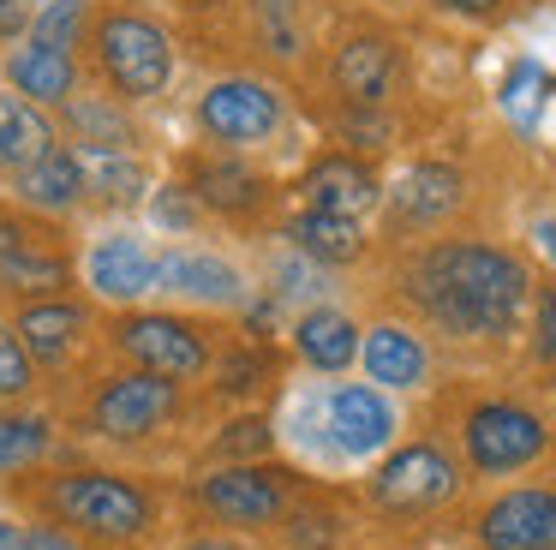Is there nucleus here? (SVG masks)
I'll use <instances>...</instances> for the list:
<instances>
[{"label": "nucleus", "instance_id": "obj_28", "mask_svg": "<svg viewBox=\"0 0 556 550\" xmlns=\"http://www.w3.org/2000/svg\"><path fill=\"white\" fill-rule=\"evenodd\" d=\"M544 96H551V72H544L539 60H520V66H508V78H503V108L520 120V126H532V120H539Z\"/></svg>", "mask_w": 556, "mask_h": 550}, {"label": "nucleus", "instance_id": "obj_24", "mask_svg": "<svg viewBox=\"0 0 556 550\" xmlns=\"http://www.w3.org/2000/svg\"><path fill=\"white\" fill-rule=\"evenodd\" d=\"M78 162H85V198L114 203V210L138 203L144 186H150L144 167H138V155H126V150H85Z\"/></svg>", "mask_w": 556, "mask_h": 550}, {"label": "nucleus", "instance_id": "obj_7", "mask_svg": "<svg viewBox=\"0 0 556 550\" xmlns=\"http://www.w3.org/2000/svg\"><path fill=\"white\" fill-rule=\"evenodd\" d=\"M198 120L216 143H257L281 126V96L257 78H222L204 90Z\"/></svg>", "mask_w": 556, "mask_h": 550}, {"label": "nucleus", "instance_id": "obj_30", "mask_svg": "<svg viewBox=\"0 0 556 550\" xmlns=\"http://www.w3.org/2000/svg\"><path fill=\"white\" fill-rule=\"evenodd\" d=\"M73 126L85 132L97 150H126V143H132L126 114H114V108H102V102H73Z\"/></svg>", "mask_w": 556, "mask_h": 550}, {"label": "nucleus", "instance_id": "obj_42", "mask_svg": "<svg viewBox=\"0 0 556 550\" xmlns=\"http://www.w3.org/2000/svg\"><path fill=\"white\" fill-rule=\"evenodd\" d=\"M186 550H240V545H222V538H198V545H186Z\"/></svg>", "mask_w": 556, "mask_h": 550}, {"label": "nucleus", "instance_id": "obj_38", "mask_svg": "<svg viewBox=\"0 0 556 550\" xmlns=\"http://www.w3.org/2000/svg\"><path fill=\"white\" fill-rule=\"evenodd\" d=\"M25 550H78L66 533H25Z\"/></svg>", "mask_w": 556, "mask_h": 550}, {"label": "nucleus", "instance_id": "obj_6", "mask_svg": "<svg viewBox=\"0 0 556 550\" xmlns=\"http://www.w3.org/2000/svg\"><path fill=\"white\" fill-rule=\"evenodd\" d=\"M114 341H121V353L132 359L138 371H156V377H198V371L210 365L204 353V335L192 329L186 317H162V311H138V317H126L121 329H114Z\"/></svg>", "mask_w": 556, "mask_h": 550}, {"label": "nucleus", "instance_id": "obj_34", "mask_svg": "<svg viewBox=\"0 0 556 550\" xmlns=\"http://www.w3.org/2000/svg\"><path fill=\"white\" fill-rule=\"evenodd\" d=\"M156 215H162V227H192L198 198H186V191H156Z\"/></svg>", "mask_w": 556, "mask_h": 550}, {"label": "nucleus", "instance_id": "obj_31", "mask_svg": "<svg viewBox=\"0 0 556 550\" xmlns=\"http://www.w3.org/2000/svg\"><path fill=\"white\" fill-rule=\"evenodd\" d=\"M30 389V353L13 329H0V395H25Z\"/></svg>", "mask_w": 556, "mask_h": 550}, {"label": "nucleus", "instance_id": "obj_12", "mask_svg": "<svg viewBox=\"0 0 556 550\" xmlns=\"http://www.w3.org/2000/svg\"><path fill=\"white\" fill-rule=\"evenodd\" d=\"M66 275H73V270H66L61 251H49L25 222L0 215V287H13V293H42V299H49L54 287H66Z\"/></svg>", "mask_w": 556, "mask_h": 550}, {"label": "nucleus", "instance_id": "obj_18", "mask_svg": "<svg viewBox=\"0 0 556 550\" xmlns=\"http://www.w3.org/2000/svg\"><path fill=\"white\" fill-rule=\"evenodd\" d=\"M18 198H25L30 210L66 215L85 198V162H78V150H61V143H54L42 162H30L25 174H18Z\"/></svg>", "mask_w": 556, "mask_h": 550}, {"label": "nucleus", "instance_id": "obj_21", "mask_svg": "<svg viewBox=\"0 0 556 550\" xmlns=\"http://www.w3.org/2000/svg\"><path fill=\"white\" fill-rule=\"evenodd\" d=\"M7 78H13L18 96L30 102H73V84H78V66L73 54H54V48H13L7 54Z\"/></svg>", "mask_w": 556, "mask_h": 550}, {"label": "nucleus", "instance_id": "obj_39", "mask_svg": "<svg viewBox=\"0 0 556 550\" xmlns=\"http://www.w3.org/2000/svg\"><path fill=\"white\" fill-rule=\"evenodd\" d=\"M532 239H539V251H544V258L556 263V215H544V222L532 227Z\"/></svg>", "mask_w": 556, "mask_h": 550}, {"label": "nucleus", "instance_id": "obj_27", "mask_svg": "<svg viewBox=\"0 0 556 550\" xmlns=\"http://www.w3.org/2000/svg\"><path fill=\"white\" fill-rule=\"evenodd\" d=\"M78 30H85V0H42V12L30 18V42L54 54H73Z\"/></svg>", "mask_w": 556, "mask_h": 550}, {"label": "nucleus", "instance_id": "obj_2", "mask_svg": "<svg viewBox=\"0 0 556 550\" xmlns=\"http://www.w3.org/2000/svg\"><path fill=\"white\" fill-rule=\"evenodd\" d=\"M97 54H102V72H109V84L121 96H156L162 84H168L174 72V48L168 36L156 30L150 18H138V12H109V18L97 24Z\"/></svg>", "mask_w": 556, "mask_h": 550}, {"label": "nucleus", "instance_id": "obj_23", "mask_svg": "<svg viewBox=\"0 0 556 550\" xmlns=\"http://www.w3.org/2000/svg\"><path fill=\"white\" fill-rule=\"evenodd\" d=\"M389 78H395V48L383 36H359V42H348L336 54V84L353 102H377L389 90Z\"/></svg>", "mask_w": 556, "mask_h": 550}, {"label": "nucleus", "instance_id": "obj_10", "mask_svg": "<svg viewBox=\"0 0 556 550\" xmlns=\"http://www.w3.org/2000/svg\"><path fill=\"white\" fill-rule=\"evenodd\" d=\"M484 550H556V490H508L479 514Z\"/></svg>", "mask_w": 556, "mask_h": 550}, {"label": "nucleus", "instance_id": "obj_20", "mask_svg": "<svg viewBox=\"0 0 556 550\" xmlns=\"http://www.w3.org/2000/svg\"><path fill=\"white\" fill-rule=\"evenodd\" d=\"M293 347H300V359L312 371H348L353 359H359V329H353L341 311L317 305V311H305V317H300Z\"/></svg>", "mask_w": 556, "mask_h": 550}, {"label": "nucleus", "instance_id": "obj_36", "mask_svg": "<svg viewBox=\"0 0 556 550\" xmlns=\"http://www.w3.org/2000/svg\"><path fill=\"white\" fill-rule=\"evenodd\" d=\"M257 359H228V371H222V389L228 395H245V389H257Z\"/></svg>", "mask_w": 556, "mask_h": 550}, {"label": "nucleus", "instance_id": "obj_37", "mask_svg": "<svg viewBox=\"0 0 556 550\" xmlns=\"http://www.w3.org/2000/svg\"><path fill=\"white\" fill-rule=\"evenodd\" d=\"M25 30V0H0V36Z\"/></svg>", "mask_w": 556, "mask_h": 550}, {"label": "nucleus", "instance_id": "obj_5", "mask_svg": "<svg viewBox=\"0 0 556 550\" xmlns=\"http://www.w3.org/2000/svg\"><path fill=\"white\" fill-rule=\"evenodd\" d=\"M455 485H460V473L437 442H407V449H395L383 466H377L371 502L389 509V514H425V509H437V502L455 497Z\"/></svg>", "mask_w": 556, "mask_h": 550}, {"label": "nucleus", "instance_id": "obj_40", "mask_svg": "<svg viewBox=\"0 0 556 550\" xmlns=\"http://www.w3.org/2000/svg\"><path fill=\"white\" fill-rule=\"evenodd\" d=\"M0 550H25V526H13V521H0Z\"/></svg>", "mask_w": 556, "mask_h": 550}, {"label": "nucleus", "instance_id": "obj_9", "mask_svg": "<svg viewBox=\"0 0 556 550\" xmlns=\"http://www.w3.org/2000/svg\"><path fill=\"white\" fill-rule=\"evenodd\" d=\"M198 497H204V509L216 514V521L228 526H264L276 521L281 509H288V485H281V473H269V466H222V473H210L204 485H198Z\"/></svg>", "mask_w": 556, "mask_h": 550}, {"label": "nucleus", "instance_id": "obj_3", "mask_svg": "<svg viewBox=\"0 0 556 550\" xmlns=\"http://www.w3.org/2000/svg\"><path fill=\"white\" fill-rule=\"evenodd\" d=\"M54 514L102 538H132L150 526V497L114 473H66L54 485Z\"/></svg>", "mask_w": 556, "mask_h": 550}, {"label": "nucleus", "instance_id": "obj_25", "mask_svg": "<svg viewBox=\"0 0 556 550\" xmlns=\"http://www.w3.org/2000/svg\"><path fill=\"white\" fill-rule=\"evenodd\" d=\"M293 246L305 251L312 263H353L365 251V234L353 215H329V210H305L293 222Z\"/></svg>", "mask_w": 556, "mask_h": 550}, {"label": "nucleus", "instance_id": "obj_32", "mask_svg": "<svg viewBox=\"0 0 556 550\" xmlns=\"http://www.w3.org/2000/svg\"><path fill=\"white\" fill-rule=\"evenodd\" d=\"M276 293L281 299H312V293H324V275H317L312 270V263H281V270H276Z\"/></svg>", "mask_w": 556, "mask_h": 550}, {"label": "nucleus", "instance_id": "obj_13", "mask_svg": "<svg viewBox=\"0 0 556 550\" xmlns=\"http://www.w3.org/2000/svg\"><path fill=\"white\" fill-rule=\"evenodd\" d=\"M90 287H97L102 299H114V305L144 299V293H156V258L144 251V239L109 234L97 251H90Z\"/></svg>", "mask_w": 556, "mask_h": 550}, {"label": "nucleus", "instance_id": "obj_1", "mask_svg": "<svg viewBox=\"0 0 556 550\" xmlns=\"http://www.w3.org/2000/svg\"><path fill=\"white\" fill-rule=\"evenodd\" d=\"M413 299L448 335H508L527 305V270L496 246H437L413 270Z\"/></svg>", "mask_w": 556, "mask_h": 550}, {"label": "nucleus", "instance_id": "obj_29", "mask_svg": "<svg viewBox=\"0 0 556 550\" xmlns=\"http://www.w3.org/2000/svg\"><path fill=\"white\" fill-rule=\"evenodd\" d=\"M49 449V418H0V473H18Z\"/></svg>", "mask_w": 556, "mask_h": 550}, {"label": "nucleus", "instance_id": "obj_26", "mask_svg": "<svg viewBox=\"0 0 556 550\" xmlns=\"http://www.w3.org/2000/svg\"><path fill=\"white\" fill-rule=\"evenodd\" d=\"M198 198L210 203V210H257V203H264V179L252 174V167H233V162H216V167H204V174H198Z\"/></svg>", "mask_w": 556, "mask_h": 550}, {"label": "nucleus", "instance_id": "obj_41", "mask_svg": "<svg viewBox=\"0 0 556 550\" xmlns=\"http://www.w3.org/2000/svg\"><path fill=\"white\" fill-rule=\"evenodd\" d=\"M443 7H460V12H484V7H496V0H443Z\"/></svg>", "mask_w": 556, "mask_h": 550}, {"label": "nucleus", "instance_id": "obj_14", "mask_svg": "<svg viewBox=\"0 0 556 550\" xmlns=\"http://www.w3.org/2000/svg\"><path fill=\"white\" fill-rule=\"evenodd\" d=\"M156 287L204 299V305H233L240 299V270L210 258V251H168V258H156Z\"/></svg>", "mask_w": 556, "mask_h": 550}, {"label": "nucleus", "instance_id": "obj_8", "mask_svg": "<svg viewBox=\"0 0 556 550\" xmlns=\"http://www.w3.org/2000/svg\"><path fill=\"white\" fill-rule=\"evenodd\" d=\"M174 407H180L174 377H156V371H126V377H114L109 389L97 395V430H102V437H150Z\"/></svg>", "mask_w": 556, "mask_h": 550}, {"label": "nucleus", "instance_id": "obj_4", "mask_svg": "<svg viewBox=\"0 0 556 550\" xmlns=\"http://www.w3.org/2000/svg\"><path fill=\"white\" fill-rule=\"evenodd\" d=\"M460 442H467V461L479 466V473H520V466H532L544 454V418L527 413V407L515 401H484L467 413V430H460Z\"/></svg>", "mask_w": 556, "mask_h": 550}, {"label": "nucleus", "instance_id": "obj_22", "mask_svg": "<svg viewBox=\"0 0 556 550\" xmlns=\"http://www.w3.org/2000/svg\"><path fill=\"white\" fill-rule=\"evenodd\" d=\"M455 203H460V174L443 167V162L413 167V174L395 186V215L401 222H443Z\"/></svg>", "mask_w": 556, "mask_h": 550}, {"label": "nucleus", "instance_id": "obj_35", "mask_svg": "<svg viewBox=\"0 0 556 550\" xmlns=\"http://www.w3.org/2000/svg\"><path fill=\"white\" fill-rule=\"evenodd\" d=\"M264 418H240V425H228V437H222V454H245V449H264Z\"/></svg>", "mask_w": 556, "mask_h": 550}, {"label": "nucleus", "instance_id": "obj_11", "mask_svg": "<svg viewBox=\"0 0 556 550\" xmlns=\"http://www.w3.org/2000/svg\"><path fill=\"white\" fill-rule=\"evenodd\" d=\"M324 418H329V437H336L341 454H377L389 437H395V407H389L377 389H365V383L329 389Z\"/></svg>", "mask_w": 556, "mask_h": 550}, {"label": "nucleus", "instance_id": "obj_19", "mask_svg": "<svg viewBox=\"0 0 556 550\" xmlns=\"http://www.w3.org/2000/svg\"><path fill=\"white\" fill-rule=\"evenodd\" d=\"M78 329H85V311L66 305V299H37V305L18 311V341H25L30 359H42V365H61L66 353L78 347Z\"/></svg>", "mask_w": 556, "mask_h": 550}, {"label": "nucleus", "instance_id": "obj_15", "mask_svg": "<svg viewBox=\"0 0 556 550\" xmlns=\"http://www.w3.org/2000/svg\"><path fill=\"white\" fill-rule=\"evenodd\" d=\"M54 150V126L42 114V102L30 96H0V174H25L30 162Z\"/></svg>", "mask_w": 556, "mask_h": 550}, {"label": "nucleus", "instance_id": "obj_33", "mask_svg": "<svg viewBox=\"0 0 556 550\" xmlns=\"http://www.w3.org/2000/svg\"><path fill=\"white\" fill-rule=\"evenodd\" d=\"M532 347H539L544 365H556V287L539 293V317H532Z\"/></svg>", "mask_w": 556, "mask_h": 550}, {"label": "nucleus", "instance_id": "obj_16", "mask_svg": "<svg viewBox=\"0 0 556 550\" xmlns=\"http://www.w3.org/2000/svg\"><path fill=\"white\" fill-rule=\"evenodd\" d=\"M300 191L312 198V210H329V215H359L377 203V179L365 162H348V155H324L312 174L300 179Z\"/></svg>", "mask_w": 556, "mask_h": 550}, {"label": "nucleus", "instance_id": "obj_17", "mask_svg": "<svg viewBox=\"0 0 556 550\" xmlns=\"http://www.w3.org/2000/svg\"><path fill=\"white\" fill-rule=\"evenodd\" d=\"M359 359L371 371V383H383V389H413V383H425V365H431L419 335L395 329V323H377L359 341Z\"/></svg>", "mask_w": 556, "mask_h": 550}]
</instances>
